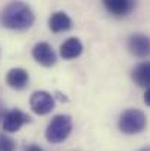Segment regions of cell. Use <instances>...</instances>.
<instances>
[{
	"instance_id": "cell-1",
	"label": "cell",
	"mask_w": 150,
	"mask_h": 151,
	"mask_svg": "<svg viewBox=\"0 0 150 151\" xmlns=\"http://www.w3.org/2000/svg\"><path fill=\"white\" fill-rule=\"evenodd\" d=\"M34 12L33 9L22 1H12L0 13V24L9 29H28L34 24Z\"/></svg>"
},
{
	"instance_id": "cell-2",
	"label": "cell",
	"mask_w": 150,
	"mask_h": 151,
	"mask_svg": "<svg viewBox=\"0 0 150 151\" xmlns=\"http://www.w3.org/2000/svg\"><path fill=\"white\" fill-rule=\"evenodd\" d=\"M146 125H147V117L138 109H128V110H125L121 114L119 120H118L119 131L127 134V135L140 134L141 131H144Z\"/></svg>"
},
{
	"instance_id": "cell-3",
	"label": "cell",
	"mask_w": 150,
	"mask_h": 151,
	"mask_svg": "<svg viewBox=\"0 0 150 151\" xmlns=\"http://www.w3.org/2000/svg\"><path fill=\"white\" fill-rule=\"evenodd\" d=\"M72 131V119L68 114H56L46 129V139L51 144L63 142Z\"/></svg>"
},
{
	"instance_id": "cell-4",
	"label": "cell",
	"mask_w": 150,
	"mask_h": 151,
	"mask_svg": "<svg viewBox=\"0 0 150 151\" xmlns=\"http://www.w3.org/2000/svg\"><path fill=\"white\" fill-rule=\"evenodd\" d=\"M30 106L36 114H49L54 109V97L47 91H34L30 97Z\"/></svg>"
},
{
	"instance_id": "cell-5",
	"label": "cell",
	"mask_w": 150,
	"mask_h": 151,
	"mask_svg": "<svg viewBox=\"0 0 150 151\" xmlns=\"http://www.w3.org/2000/svg\"><path fill=\"white\" fill-rule=\"evenodd\" d=\"M30 116L25 114L22 110L19 109H12L9 111L4 113L3 116V120H1V126H3V131L6 132H18L25 123L30 122Z\"/></svg>"
},
{
	"instance_id": "cell-6",
	"label": "cell",
	"mask_w": 150,
	"mask_h": 151,
	"mask_svg": "<svg viewBox=\"0 0 150 151\" xmlns=\"http://www.w3.org/2000/svg\"><path fill=\"white\" fill-rule=\"evenodd\" d=\"M128 50L136 57H147L150 54V38L144 34H133L128 38Z\"/></svg>"
},
{
	"instance_id": "cell-7",
	"label": "cell",
	"mask_w": 150,
	"mask_h": 151,
	"mask_svg": "<svg viewBox=\"0 0 150 151\" xmlns=\"http://www.w3.org/2000/svg\"><path fill=\"white\" fill-rule=\"evenodd\" d=\"M33 57L36 59L37 63H40L41 66H46V68H50L56 63V53L51 49V46L46 41H40L34 46Z\"/></svg>"
},
{
	"instance_id": "cell-8",
	"label": "cell",
	"mask_w": 150,
	"mask_h": 151,
	"mask_svg": "<svg viewBox=\"0 0 150 151\" xmlns=\"http://www.w3.org/2000/svg\"><path fill=\"white\" fill-rule=\"evenodd\" d=\"M28 81H30V75L22 68H13L6 75V82L13 90H24L28 85Z\"/></svg>"
},
{
	"instance_id": "cell-9",
	"label": "cell",
	"mask_w": 150,
	"mask_h": 151,
	"mask_svg": "<svg viewBox=\"0 0 150 151\" xmlns=\"http://www.w3.org/2000/svg\"><path fill=\"white\" fill-rule=\"evenodd\" d=\"M106 10L113 16H127L134 9V1L131 0H106L103 1Z\"/></svg>"
},
{
	"instance_id": "cell-10",
	"label": "cell",
	"mask_w": 150,
	"mask_h": 151,
	"mask_svg": "<svg viewBox=\"0 0 150 151\" xmlns=\"http://www.w3.org/2000/svg\"><path fill=\"white\" fill-rule=\"evenodd\" d=\"M83 43L75 38V37H71L68 40H65L62 44H60V56L66 60H71V59H77L81 53H83Z\"/></svg>"
},
{
	"instance_id": "cell-11",
	"label": "cell",
	"mask_w": 150,
	"mask_h": 151,
	"mask_svg": "<svg viewBox=\"0 0 150 151\" xmlns=\"http://www.w3.org/2000/svg\"><path fill=\"white\" fill-rule=\"evenodd\" d=\"M72 21L65 12H54L49 18V29L51 32H63L71 29Z\"/></svg>"
},
{
	"instance_id": "cell-12",
	"label": "cell",
	"mask_w": 150,
	"mask_h": 151,
	"mask_svg": "<svg viewBox=\"0 0 150 151\" xmlns=\"http://www.w3.org/2000/svg\"><path fill=\"white\" fill-rule=\"evenodd\" d=\"M133 81L138 87H147L150 88V62H143L137 65L131 73Z\"/></svg>"
},
{
	"instance_id": "cell-13",
	"label": "cell",
	"mask_w": 150,
	"mask_h": 151,
	"mask_svg": "<svg viewBox=\"0 0 150 151\" xmlns=\"http://www.w3.org/2000/svg\"><path fill=\"white\" fill-rule=\"evenodd\" d=\"M16 150V144L10 137L6 135H0V151H15Z\"/></svg>"
},
{
	"instance_id": "cell-14",
	"label": "cell",
	"mask_w": 150,
	"mask_h": 151,
	"mask_svg": "<svg viewBox=\"0 0 150 151\" xmlns=\"http://www.w3.org/2000/svg\"><path fill=\"white\" fill-rule=\"evenodd\" d=\"M24 151H43V148L37 144H28L24 147Z\"/></svg>"
},
{
	"instance_id": "cell-15",
	"label": "cell",
	"mask_w": 150,
	"mask_h": 151,
	"mask_svg": "<svg viewBox=\"0 0 150 151\" xmlns=\"http://www.w3.org/2000/svg\"><path fill=\"white\" fill-rule=\"evenodd\" d=\"M144 103L150 107V88H147L146 93H144Z\"/></svg>"
},
{
	"instance_id": "cell-16",
	"label": "cell",
	"mask_w": 150,
	"mask_h": 151,
	"mask_svg": "<svg viewBox=\"0 0 150 151\" xmlns=\"http://www.w3.org/2000/svg\"><path fill=\"white\" fill-rule=\"evenodd\" d=\"M138 151H150V147H144V148H141V150H138Z\"/></svg>"
}]
</instances>
